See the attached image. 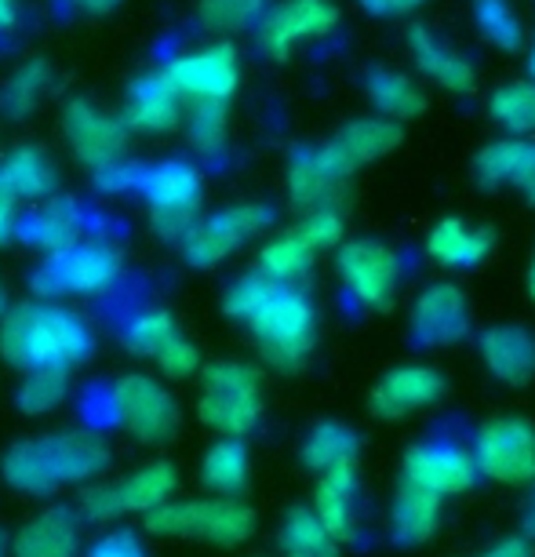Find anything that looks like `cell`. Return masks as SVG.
Returning <instances> with one entry per match:
<instances>
[{
    "mask_svg": "<svg viewBox=\"0 0 535 557\" xmlns=\"http://www.w3.org/2000/svg\"><path fill=\"white\" fill-rule=\"evenodd\" d=\"M223 310L248 324L259 354L274 368H299L313 350L318 318L310 299L291 285H277L262 273H245L226 288Z\"/></svg>",
    "mask_w": 535,
    "mask_h": 557,
    "instance_id": "6da1fadb",
    "label": "cell"
},
{
    "mask_svg": "<svg viewBox=\"0 0 535 557\" xmlns=\"http://www.w3.org/2000/svg\"><path fill=\"white\" fill-rule=\"evenodd\" d=\"M110 445L88 430H51L23 437L8 448L0 478L23 496H55L62 488H84L107 474Z\"/></svg>",
    "mask_w": 535,
    "mask_h": 557,
    "instance_id": "7a4b0ae2",
    "label": "cell"
},
{
    "mask_svg": "<svg viewBox=\"0 0 535 557\" xmlns=\"http://www.w3.org/2000/svg\"><path fill=\"white\" fill-rule=\"evenodd\" d=\"M96 350L91 324L73 313L70 307H59L51 299L18 302L8 307L0 318V354L15 368H70L84 364Z\"/></svg>",
    "mask_w": 535,
    "mask_h": 557,
    "instance_id": "3957f363",
    "label": "cell"
},
{
    "mask_svg": "<svg viewBox=\"0 0 535 557\" xmlns=\"http://www.w3.org/2000/svg\"><path fill=\"white\" fill-rule=\"evenodd\" d=\"M146 532L157 540H190L208 546H237L256 532V513L234 496L167 499L146 513Z\"/></svg>",
    "mask_w": 535,
    "mask_h": 557,
    "instance_id": "277c9868",
    "label": "cell"
},
{
    "mask_svg": "<svg viewBox=\"0 0 535 557\" xmlns=\"http://www.w3.org/2000/svg\"><path fill=\"white\" fill-rule=\"evenodd\" d=\"M197 419L223 437H245L262 419L259 372L245 361H215L201 375Z\"/></svg>",
    "mask_w": 535,
    "mask_h": 557,
    "instance_id": "5b68a950",
    "label": "cell"
},
{
    "mask_svg": "<svg viewBox=\"0 0 535 557\" xmlns=\"http://www.w3.org/2000/svg\"><path fill=\"white\" fill-rule=\"evenodd\" d=\"M178 488V474L167 459H153L142 462L139 470H132L128 478L121 481H88L80 488V503L77 513L80 521L91 524H110L124 518V513H150L157 507H164L167 499L175 496Z\"/></svg>",
    "mask_w": 535,
    "mask_h": 557,
    "instance_id": "8992f818",
    "label": "cell"
},
{
    "mask_svg": "<svg viewBox=\"0 0 535 557\" xmlns=\"http://www.w3.org/2000/svg\"><path fill=\"white\" fill-rule=\"evenodd\" d=\"M135 190L142 194V201L150 205V226L153 234L164 240H178L190 230L197 219V205L204 194V178L190 161H157V164H139V178Z\"/></svg>",
    "mask_w": 535,
    "mask_h": 557,
    "instance_id": "52a82bcc",
    "label": "cell"
},
{
    "mask_svg": "<svg viewBox=\"0 0 535 557\" xmlns=\"http://www.w3.org/2000/svg\"><path fill=\"white\" fill-rule=\"evenodd\" d=\"M121 251L107 240H77V245L55 251L34 277L37 299H59V296H99L113 281L121 277Z\"/></svg>",
    "mask_w": 535,
    "mask_h": 557,
    "instance_id": "ba28073f",
    "label": "cell"
},
{
    "mask_svg": "<svg viewBox=\"0 0 535 557\" xmlns=\"http://www.w3.org/2000/svg\"><path fill=\"white\" fill-rule=\"evenodd\" d=\"M110 412L124 434H132L142 445H164L178 430V401L172 391H164L142 372L121 375L110 386Z\"/></svg>",
    "mask_w": 535,
    "mask_h": 557,
    "instance_id": "9c48e42d",
    "label": "cell"
},
{
    "mask_svg": "<svg viewBox=\"0 0 535 557\" xmlns=\"http://www.w3.org/2000/svg\"><path fill=\"white\" fill-rule=\"evenodd\" d=\"M266 223H270V208H262V205L223 208V212H215L208 219H194L190 230L178 237V245H183V256L190 267L208 270V267H219L226 256H234L248 237L266 230Z\"/></svg>",
    "mask_w": 535,
    "mask_h": 557,
    "instance_id": "30bf717a",
    "label": "cell"
},
{
    "mask_svg": "<svg viewBox=\"0 0 535 557\" xmlns=\"http://www.w3.org/2000/svg\"><path fill=\"white\" fill-rule=\"evenodd\" d=\"M164 77L175 84V91L183 99L226 102L237 91L240 59H237L234 45H226V40H215V45H204V48L186 51V55L172 59L164 66Z\"/></svg>",
    "mask_w": 535,
    "mask_h": 557,
    "instance_id": "8fae6325",
    "label": "cell"
},
{
    "mask_svg": "<svg viewBox=\"0 0 535 557\" xmlns=\"http://www.w3.org/2000/svg\"><path fill=\"white\" fill-rule=\"evenodd\" d=\"M477 474L502 485L535 481V430L524 419H496L481 430L474 448Z\"/></svg>",
    "mask_w": 535,
    "mask_h": 557,
    "instance_id": "7c38bea8",
    "label": "cell"
},
{
    "mask_svg": "<svg viewBox=\"0 0 535 557\" xmlns=\"http://www.w3.org/2000/svg\"><path fill=\"white\" fill-rule=\"evenodd\" d=\"M339 273L357 302H364L372 310H386L397 296L401 259L380 240H353V245H343L339 251Z\"/></svg>",
    "mask_w": 535,
    "mask_h": 557,
    "instance_id": "4fadbf2b",
    "label": "cell"
},
{
    "mask_svg": "<svg viewBox=\"0 0 535 557\" xmlns=\"http://www.w3.org/2000/svg\"><path fill=\"white\" fill-rule=\"evenodd\" d=\"M62 128H66L70 150L77 161L91 172L117 164L124 157V143H128V124L117 121L113 113L91 107L84 99H73L66 113H62Z\"/></svg>",
    "mask_w": 535,
    "mask_h": 557,
    "instance_id": "5bb4252c",
    "label": "cell"
},
{
    "mask_svg": "<svg viewBox=\"0 0 535 557\" xmlns=\"http://www.w3.org/2000/svg\"><path fill=\"white\" fill-rule=\"evenodd\" d=\"M405 481L415 488H426L434 496H456L477 481L474 451L456 445H415L405 456Z\"/></svg>",
    "mask_w": 535,
    "mask_h": 557,
    "instance_id": "9a60e30c",
    "label": "cell"
},
{
    "mask_svg": "<svg viewBox=\"0 0 535 557\" xmlns=\"http://www.w3.org/2000/svg\"><path fill=\"white\" fill-rule=\"evenodd\" d=\"M335 23H339V12H335L332 0H288L262 26V51L285 59L299 40L328 37Z\"/></svg>",
    "mask_w": 535,
    "mask_h": 557,
    "instance_id": "2e32d148",
    "label": "cell"
},
{
    "mask_svg": "<svg viewBox=\"0 0 535 557\" xmlns=\"http://www.w3.org/2000/svg\"><path fill=\"white\" fill-rule=\"evenodd\" d=\"M12 557H80V513L73 507H45L8 543Z\"/></svg>",
    "mask_w": 535,
    "mask_h": 557,
    "instance_id": "e0dca14e",
    "label": "cell"
},
{
    "mask_svg": "<svg viewBox=\"0 0 535 557\" xmlns=\"http://www.w3.org/2000/svg\"><path fill=\"white\" fill-rule=\"evenodd\" d=\"M88 230V219H84V208L70 197H45V201H34L29 215H18V234L29 248H40L48 256L77 245Z\"/></svg>",
    "mask_w": 535,
    "mask_h": 557,
    "instance_id": "ac0fdd59",
    "label": "cell"
},
{
    "mask_svg": "<svg viewBox=\"0 0 535 557\" xmlns=\"http://www.w3.org/2000/svg\"><path fill=\"white\" fill-rule=\"evenodd\" d=\"M183 96L175 91V84L164 77V70L146 73L132 84L128 91V110H124V124L135 132H150V135H164L178 128V117H183Z\"/></svg>",
    "mask_w": 535,
    "mask_h": 557,
    "instance_id": "d6986e66",
    "label": "cell"
},
{
    "mask_svg": "<svg viewBox=\"0 0 535 557\" xmlns=\"http://www.w3.org/2000/svg\"><path fill=\"white\" fill-rule=\"evenodd\" d=\"M445 394V380L426 364H408L397 368L386 380L372 391V412L380 419H401L415 408L434 405L437 397Z\"/></svg>",
    "mask_w": 535,
    "mask_h": 557,
    "instance_id": "ffe728a7",
    "label": "cell"
},
{
    "mask_svg": "<svg viewBox=\"0 0 535 557\" xmlns=\"http://www.w3.org/2000/svg\"><path fill=\"white\" fill-rule=\"evenodd\" d=\"M466 324H470V313H466L463 292H459V288L434 285V288H426L423 296H419L415 313H412L415 343H423V346H448V343L463 339Z\"/></svg>",
    "mask_w": 535,
    "mask_h": 557,
    "instance_id": "44dd1931",
    "label": "cell"
},
{
    "mask_svg": "<svg viewBox=\"0 0 535 557\" xmlns=\"http://www.w3.org/2000/svg\"><path fill=\"white\" fill-rule=\"evenodd\" d=\"M313 513L335 540L346 543L357 535V470L353 462H339L321 470L318 492H313Z\"/></svg>",
    "mask_w": 535,
    "mask_h": 557,
    "instance_id": "7402d4cb",
    "label": "cell"
},
{
    "mask_svg": "<svg viewBox=\"0 0 535 557\" xmlns=\"http://www.w3.org/2000/svg\"><path fill=\"white\" fill-rule=\"evenodd\" d=\"M346 175H350V168L335 157L332 146L313 150V153H299L296 161H291V172H288L291 201H296L299 208H328V201H335L339 183Z\"/></svg>",
    "mask_w": 535,
    "mask_h": 557,
    "instance_id": "603a6c76",
    "label": "cell"
},
{
    "mask_svg": "<svg viewBox=\"0 0 535 557\" xmlns=\"http://www.w3.org/2000/svg\"><path fill=\"white\" fill-rule=\"evenodd\" d=\"M440 524V496L415 485H401L390 507V535L401 546H419L437 532Z\"/></svg>",
    "mask_w": 535,
    "mask_h": 557,
    "instance_id": "cb8c5ba5",
    "label": "cell"
},
{
    "mask_svg": "<svg viewBox=\"0 0 535 557\" xmlns=\"http://www.w3.org/2000/svg\"><path fill=\"white\" fill-rule=\"evenodd\" d=\"M481 357L502 383H528L535 375V339L524 329H488Z\"/></svg>",
    "mask_w": 535,
    "mask_h": 557,
    "instance_id": "d4e9b609",
    "label": "cell"
},
{
    "mask_svg": "<svg viewBox=\"0 0 535 557\" xmlns=\"http://www.w3.org/2000/svg\"><path fill=\"white\" fill-rule=\"evenodd\" d=\"M0 183H4L18 201H45V197L55 194L59 172L45 150H37V146H18V150L8 153L4 164H0Z\"/></svg>",
    "mask_w": 535,
    "mask_h": 557,
    "instance_id": "484cf974",
    "label": "cell"
},
{
    "mask_svg": "<svg viewBox=\"0 0 535 557\" xmlns=\"http://www.w3.org/2000/svg\"><path fill=\"white\" fill-rule=\"evenodd\" d=\"M488 240L492 237L485 230H470L463 219H445V223H437L434 234H430L426 251L440 267L466 270V267H477V262L488 256V248H492Z\"/></svg>",
    "mask_w": 535,
    "mask_h": 557,
    "instance_id": "4316f807",
    "label": "cell"
},
{
    "mask_svg": "<svg viewBox=\"0 0 535 557\" xmlns=\"http://www.w3.org/2000/svg\"><path fill=\"white\" fill-rule=\"evenodd\" d=\"M248 474H251V459L240 437L215 441L201 459V481L215 496H237V492H245Z\"/></svg>",
    "mask_w": 535,
    "mask_h": 557,
    "instance_id": "83f0119b",
    "label": "cell"
},
{
    "mask_svg": "<svg viewBox=\"0 0 535 557\" xmlns=\"http://www.w3.org/2000/svg\"><path fill=\"white\" fill-rule=\"evenodd\" d=\"M281 557H339V540L324 529L313 507L288 510L285 524L277 532Z\"/></svg>",
    "mask_w": 535,
    "mask_h": 557,
    "instance_id": "f1b7e54d",
    "label": "cell"
},
{
    "mask_svg": "<svg viewBox=\"0 0 535 557\" xmlns=\"http://www.w3.org/2000/svg\"><path fill=\"white\" fill-rule=\"evenodd\" d=\"M412 48H415V62L423 66L426 77H434L440 88L448 91H470L474 88V70H470V62L459 55L456 48L440 45L434 34H426L423 26L412 34Z\"/></svg>",
    "mask_w": 535,
    "mask_h": 557,
    "instance_id": "f546056e",
    "label": "cell"
},
{
    "mask_svg": "<svg viewBox=\"0 0 535 557\" xmlns=\"http://www.w3.org/2000/svg\"><path fill=\"white\" fill-rule=\"evenodd\" d=\"M397 143H401L397 124H390V121H357L332 143V150L346 168H357L364 161H375V157L390 153Z\"/></svg>",
    "mask_w": 535,
    "mask_h": 557,
    "instance_id": "4dcf8cb0",
    "label": "cell"
},
{
    "mask_svg": "<svg viewBox=\"0 0 535 557\" xmlns=\"http://www.w3.org/2000/svg\"><path fill=\"white\" fill-rule=\"evenodd\" d=\"M310 267H313V251L302 245V237L296 230L266 240L259 251V273L277 281V285H291V281H299Z\"/></svg>",
    "mask_w": 535,
    "mask_h": 557,
    "instance_id": "1f68e13d",
    "label": "cell"
},
{
    "mask_svg": "<svg viewBox=\"0 0 535 557\" xmlns=\"http://www.w3.org/2000/svg\"><path fill=\"white\" fill-rule=\"evenodd\" d=\"M357 459V434L350 426L343 423H318L310 430L307 445H302V462H307L310 470H332L339 467V462H353Z\"/></svg>",
    "mask_w": 535,
    "mask_h": 557,
    "instance_id": "d6a6232c",
    "label": "cell"
},
{
    "mask_svg": "<svg viewBox=\"0 0 535 557\" xmlns=\"http://www.w3.org/2000/svg\"><path fill=\"white\" fill-rule=\"evenodd\" d=\"M178 329H175V318L161 307H146L139 310L135 318L124 321L121 329V343L124 350L135 354V357H157V350L172 339Z\"/></svg>",
    "mask_w": 535,
    "mask_h": 557,
    "instance_id": "836d02e7",
    "label": "cell"
},
{
    "mask_svg": "<svg viewBox=\"0 0 535 557\" xmlns=\"http://www.w3.org/2000/svg\"><path fill=\"white\" fill-rule=\"evenodd\" d=\"M70 394V380L62 368H34L26 372L23 386H18V408L26 416H51L55 408H62Z\"/></svg>",
    "mask_w": 535,
    "mask_h": 557,
    "instance_id": "e575fe53",
    "label": "cell"
},
{
    "mask_svg": "<svg viewBox=\"0 0 535 557\" xmlns=\"http://www.w3.org/2000/svg\"><path fill=\"white\" fill-rule=\"evenodd\" d=\"M369 96L372 102L380 107L386 117L394 121H405V117H415L423 110V96L412 88V81L401 77V73H390V70H375L369 77Z\"/></svg>",
    "mask_w": 535,
    "mask_h": 557,
    "instance_id": "d590c367",
    "label": "cell"
},
{
    "mask_svg": "<svg viewBox=\"0 0 535 557\" xmlns=\"http://www.w3.org/2000/svg\"><path fill=\"white\" fill-rule=\"evenodd\" d=\"M48 84H51V70L45 62H26V66L15 70L4 88H0V110H4L8 117H26L40 102V96L48 91Z\"/></svg>",
    "mask_w": 535,
    "mask_h": 557,
    "instance_id": "8d00e7d4",
    "label": "cell"
},
{
    "mask_svg": "<svg viewBox=\"0 0 535 557\" xmlns=\"http://www.w3.org/2000/svg\"><path fill=\"white\" fill-rule=\"evenodd\" d=\"M492 117H496L502 128H510L513 135L535 132V84L518 81V84L499 88L496 96H492Z\"/></svg>",
    "mask_w": 535,
    "mask_h": 557,
    "instance_id": "74e56055",
    "label": "cell"
},
{
    "mask_svg": "<svg viewBox=\"0 0 535 557\" xmlns=\"http://www.w3.org/2000/svg\"><path fill=\"white\" fill-rule=\"evenodd\" d=\"M190 143L197 153L215 157L226 146V102H197L190 117Z\"/></svg>",
    "mask_w": 535,
    "mask_h": 557,
    "instance_id": "f35d334b",
    "label": "cell"
},
{
    "mask_svg": "<svg viewBox=\"0 0 535 557\" xmlns=\"http://www.w3.org/2000/svg\"><path fill=\"white\" fill-rule=\"evenodd\" d=\"M262 8L266 0H201V23L219 34H234V29H245Z\"/></svg>",
    "mask_w": 535,
    "mask_h": 557,
    "instance_id": "ab89813d",
    "label": "cell"
},
{
    "mask_svg": "<svg viewBox=\"0 0 535 557\" xmlns=\"http://www.w3.org/2000/svg\"><path fill=\"white\" fill-rule=\"evenodd\" d=\"M477 26H481V34L492 40V45L518 48L521 26H518V18H513V12L502 4V0H481V4H477Z\"/></svg>",
    "mask_w": 535,
    "mask_h": 557,
    "instance_id": "60d3db41",
    "label": "cell"
},
{
    "mask_svg": "<svg viewBox=\"0 0 535 557\" xmlns=\"http://www.w3.org/2000/svg\"><path fill=\"white\" fill-rule=\"evenodd\" d=\"M153 361L167 380H190V375L201 372V350H197V346L178 332L161 346V350H157Z\"/></svg>",
    "mask_w": 535,
    "mask_h": 557,
    "instance_id": "b9f144b4",
    "label": "cell"
},
{
    "mask_svg": "<svg viewBox=\"0 0 535 557\" xmlns=\"http://www.w3.org/2000/svg\"><path fill=\"white\" fill-rule=\"evenodd\" d=\"M296 234L302 237V245L310 251L335 248L343 240V219L335 208H310V215L296 226Z\"/></svg>",
    "mask_w": 535,
    "mask_h": 557,
    "instance_id": "7bdbcfd3",
    "label": "cell"
},
{
    "mask_svg": "<svg viewBox=\"0 0 535 557\" xmlns=\"http://www.w3.org/2000/svg\"><path fill=\"white\" fill-rule=\"evenodd\" d=\"M80 557H150V550L135 532H107L91 546H84Z\"/></svg>",
    "mask_w": 535,
    "mask_h": 557,
    "instance_id": "ee69618b",
    "label": "cell"
},
{
    "mask_svg": "<svg viewBox=\"0 0 535 557\" xmlns=\"http://www.w3.org/2000/svg\"><path fill=\"white\" fill-rule=\"evenodd\" d=\"M510 183H518V190H524L535 201V143L518 146V161H513Z\"/></svg>",
    "mask_w": 535,
    "mask_h": 557,
    "instance_id": "f6af8a7d",
    "label": "cell"
},
{
    "mask_svg": "<svg viewBox=\"0 0 535 557\" xmlns=\"http://www.w3.org/2000/svg\"><path fill=\"white\" fill-rule=\"evenodd\" d=\"M18 234V197L0 183V245Z\"/></svg>",
    "mask_w": 535,
    "mask_h": 557,
    "instance_id": "bcb514c9",
    "label": "cell"
},
{
    "mask_svg": "<svg viewBox=\"0 0 535 557\" xmlns=\"http://www.w3.org/2000/svg\"><path fill=\"white\" fill-rule=\"evenodd\" d=\"M477 557H532V540L528 535H507V540H499L492 550Z\"/></svg>",
    "mask_w": 535,
    "mask_h": 557,
    "instance_id": "7dc6e473",
    "label": "cell"
},
{
    "mask_svg": "<svg viewBox=\"0 0 535 557\" xmlns=\"http://www.w3.org/2000/svg\"><path fill=\"white\" fill-rule=\"evenodd\" d=\"M372 15H405V12H415L423 0H361Z\"/></svg>",
    "mask_w": 535,
    "mask_h": 557,
    "instance_id": "c3c4849f",
    "label": "cell"
},
{
    "mask_svg": "<svg viewBox=\"0 0 535 557\" xmlns=\"http://www.w3.org/2000/svg\"><path fill=\"white\" fill-rule=\"evenodd\" d=\"M23 18V0H0V37H8Z\"/></svg>",
    "mask_w": 535,
    "mask_h": 557,
    "instance_id": "681fc988",
    "label": "cell"
},
{
    "mask_svg": "<svg viewBox=\"0 0 535 557\" xmlns=\"http://www.w3.org/2000/svg\"><path fill=\"white\" fill-rule=\"evenodd\" d=\"M66 4L77 8V12H88V15H110L121 0H66Z\"/></svg>",
    "mask_w": 535,
    "mask_h": 557,
    "instance_id": "f907efd6",
    "label": "cell"
},
{
    "mask_svg": "<svg viewBox=\"0 0 535 557\" xmlns=\"http://www.w3.org/2000/svg\"><path fill=\"white\" fill-rule=\"evenodd\" d=\"M524 529H528V540H532V535H535V503H532L528 518H524Z\"/></svg>",
    "mask_w": 535,
    "mask_h": 557,
    "instance_id": "816d5d0a",
    "label": "cell"
},
{
    "mask_svg": "<svg viewBox=\"0 0 535 557\" xmlns=\"http://www.w3.org/2000/svg\"><path fill=\"white\" fill-rule=\"evenodd\" d=\"M4 310H8V292H4V281H0V318H4Z\"/></svg>",
    "mask_w": 535,
    "mask_h": 557,
    "instance_id": "f5cc1de1",
    "label": "cell"
},
{
    "mask_svg": "<svg viewBox=\"0 0 535 557\" xmlns=\"http://www.w3.org/2000/svg\"><path fill=\"white\" fill-rule=\"evenodd\" d=\"M0 557H8V535L0 532Z\"/></svg>",
    "mask_w": 535,
    "mask_h": 557,
    "instance_id": "db71d44e",
    "label": "cell"
},
{
    "mask_svg": "<svg viewBox=\"0 0 535 557\" xmlns=\"http://www.w3.org/2000/svg\"><path fill=\"white\" fill-rule=\"evenodd\" d=\"M528 70H532V77H535V48H532V55H528Z\"/></svg>",
    "mask_w": 535,
    "mask_h": 557,
    "instance_id": "11a10c76",
    "label": "cell"
},
{
    "mask_svg": "<svg viewBox=\"0 0 535 557\" xmlns=\"http://www.w3.org/2000/svg\"><path fill=\"white\" fill-rule=\"evenodd\" d=\"M528 285H532V296H535V267H532V281H528Z\"/></svg>",
    "mask_w": 535,
    "mask_h": 557,
    "instance_id": "9f6ffc18",
    "label": "cell"
}]
</instances>
